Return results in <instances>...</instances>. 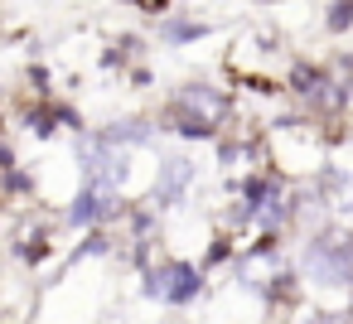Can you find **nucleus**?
Wrapping results in <instances>:
<instances>
[{
  "instance_id": "f257e3e1",
  "label": "nucleus",
  "mask_w": 353,
  "mask_h": 324,
  "mask_svg": "<svg viewBox=\"0 0 353 324\" xmlns=\"http://www.w3.org/2000/svg\"><path fill=\"white\" fill-rule=\"evenodd\" d=\"M310 281L319 285H353V242H339L334 232H314L305 242Z\"/></svg>"
},
{
  "instance_id": "f03ea898",
  "label": "nucleus",
  "mask_w": 353,
  "mask_h": 324,
  "mask_svg": "<svg viewBox=\"0 0 353 324\" xmlns=\"http://www.w3.org/2000/svg\"><path fill=\"white\" fill-rule=\"evenodd\" d=\"M194 184V160H184V155H170L165 165H160V174H155V189H150V203L155 208H174L179 199H184V189Z\"/></svg>"
},
{
  "instance_id": "7ed1b4c3",
  "label": "nucleus",
  "mask_w": 353,
  "mask_h": 324,
  "mask_svg": "<svg viewBox=\"0 0 353 324\" xmlns=\"http://www.w3.org/2000/svg\"><path fill=\"white\" fill-rule=\"evenodd\" d=\"M174 102L189 107V112H203V117H213V121H223V117L232 112V97L218 92V88H208V83H189V88H179Z\"/></svg>"
},
{
  "instance_id": "20e7f679",
  "label": "nucleus",
  "mask_w": 353,
  "mask_h": 324,
  "mask_svg": "<svg viewBox=\"0 0 353 324\" xmlns=\"http://www.w3.org/2000/svg\"><path fill=\"white\" fill-rule=\"evenodd\" d=\"M199 295H203V266H189V261H170L165 305H194Z\"/></svg>"
},
{
  "instance_id": "39448f33",
  "label": "nucleus",
  "mask_w": 353,
  "mask_h": 324,
  "mask_svg": "<svg viewBox=\"0 0 353 324\" xmlns=\"http://www.w3.org/2000/svg\"><path fill=\"white\" fill-rule=\"evenodd\" d=\"M68 223H73V227L102 223V184H97V179H88V189H78V199L68 203Z\"/></svg>"
},
{
  "instance_id": "423d86ee",
  "label": "nucleus",
  "mask_w": 353,
  "mask_h": 324,
  "mask_svg": "<svg viewBox=\"0 0 353 324\" xmlns=\"http://www.w3.org/2000/svg\"><path fill=\"white\" fill-rule=\"evenodd\" d=\"M155 34H160V44H194V39H208L213 25H208V20H189V15H179V20H165Z\"/></svg>"
},
{
  "instance_id": "0eeeda50",
  "label": "nucleus",
  "mask_w": 353,
  "mask_h": 324,
  "mask_svg": "<svg viewBox=\"0 0 353 324\" xmlns=\"http://www.w3.org/2000/svg\"><path fill=\"white\" fill-rule=\"evenodd\" d=\"M107 145H145L150 136H155V126L145 121V117H131V121H112L107 131H97Z\"/></svg>"
},
{
  "instance_id": "6e6552de",
  "label": "nucleus",
  "mask_w": 353,
  "mask_h": 324,
  "mask_svg": "<svg viewBox=\"0 0 353 324\" xmlns=\"http://www.w3.org/2000/svg\"><path fill=\"white\" fill-rule=\"evenodd\" d=\"M324 83H329V73H324L319 63H295V68H290V92H295L300 102H314V97L324 92Z\"/></svg>"
},
{
  "instance_id": "1a4fd4ad",
  "label": "nucleus",
  "mask_w": 353,
  "mask_h": 324,
  "mask_svg": "<svg viewBox=\"0 0 353 324\" xmlns=\"http://www.w3.org/2000/svg\"><path fill=\"white\" fill-rule=\"evenodd\" d=\"M141 54H145V39H141V34H121L117 49L102 54V68H126V63H136Z\"/></svg>"
},
{
  "instance_id": "9d476101",
  "label": "nucleus",
  "mask_w": 353,
  "mask_h": 324,
  "mask_svg": "<svg viewBox=\"0 0 353 324\" xmlns=\"http://www.w3.org/2000/svg\"><path fill=\"white\" fill-rule=\"evenodd\" d=\"M324 25H329L334 34H343V30L353 25V0H329V15H324Z\"/></svg>"
},
{
  "instance_id": "9b49d317",
  "label": "nucleus",
  "mask_w": 353,
  "mask_h": 324,
  "mask_svg": "<svg viewBox=\"0 0 353 324\" xmlns=\"http://www.w3.org/2000/svg\"><path fill=\"white\" fill-rule=\"evenodd\" d=\"M165 285H170V261H165V266H150L145 281H141V290H145L150 300H165Z\"/></svg>"
},
{
  "instance_id": "f8f14e48",
  "label": "nucleus",
  "mask_w": 353,
  "mask_h": 324,
  "mask_svg": "<svg viewBox=\"0 0 353 324\" xmlns=\"http://www.w3.org/2000/svg\"><path fill=\"white\" fill-rule=\"evenodd\" d=\"M30 131H34L39 141H49V136L59 131V117H54V107H39V112H30Z\"/></svg>"
},
{
  "instance_id": "ddd939ff",
  "label": "nucleus",
  "mask_w": 353,
  "mask_h": 324,
  "mask_svg": "<svg viewBox=\"0 0 353 324\" xmlns=\"http://www.w3.org/2000/svg\"><path fill=\"white\" fill-rule=\"evenodd\" d=\"M0 194H30V174L6 170V174H0Z\"/></svg>"
},
{
  "instance_id": "4468645a",
  "label": "nucleus",
  "mask_w": 353,
  "mask_h": 324,
  "mask_svg": "<svg viewBox=\"0 0 353 324\" xmlns=\"http://www.w3.org/2000/svg\"><path fill=\"white\" fill-rule=\"evenodd\" d=\"M49 83H54V78H49V68H44V63H34V68H30V88H34L39 97H49Z\"/></svg>"
},
{
  "instance_id": "2eb2a0df",
  "label": "nucleus",
  "mask_w": 353,
  "mask_h": 324,
  "mask_svg": "<svg viewBox=\"0 0 353 324\" xmlns=\"http://www.w3.org/2000/svg\"><path fill=\"white\" fill-rule=\"evenodd\" d=\"M20 256H25V261H44V256H49V242H44V237H30V242L20 247Z\"/></svg>"
},
{
  "instance_id": "dca6fc26",
  "label": "nucleus",
  "mask_w": 353,
  "mask_h": 324,
  "mask_svg": "<svg viewBox=\"0 0 353 324\" xmlns=\"http://www.w3.org/2000/svg\"><path fill=\"white\" fill-rule=\"evenodd\" d=\"M228 252H232V242H228V237H218V242L208 247V256H203V271H208V266H218V261H228Z\"/></svg>"
},
{
  "instance_id": "f3484780",
  "label": "nucleus",
  "mask_w": 353,
  "mask_h": 324,
  "mask_svg": "<svg viewBox=\"0 0 353 324\" xmlns=\"http://www.w3.org/2000/svg\"><path fill=\"white\" fill-rule=\"evenodd\" d=\"M310 324H353V319H339V314H314Z\"/></svg>"
}]
</instances>
